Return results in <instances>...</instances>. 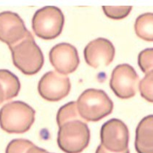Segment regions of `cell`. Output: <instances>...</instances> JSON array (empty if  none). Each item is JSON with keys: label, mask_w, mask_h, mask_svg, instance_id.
<instances>
[{"label": "cell", "mask_w": 153, "mask_h": 153, "mask_svg": "<svg viewBox=\"0 0 153 153\" xmlns=\"http://www.w3.org/2000/svg\"><path fill=\"white\" fill-rule=\"evenodd\" d=\"M57 144L65 153H81L89 146L90 130L78 111L76 102H70L57 113Z\"/></svg>", "instance_id": "cell-1"}, {"label": "cell", "mask_w": 153, "mask_h": 153, "mask_svg": "<svg viewBox=\"0 0 153 153\" xmlns=\"http://www.w3.org/2000/svg\"><path fill=\"white\" fill-rule=\"evenodd\" d=\"M35 115V110L24 102H10L0 110V127L8 134L25 133L34 123Z\"/></svg>", "instance_id": "cell-2"}, {"label": "cell", "mask_w": 153, "mask_h": 153, "mask_svg": "<svg viewBox=\"0 0 153 153\" xmlns=\"http://www.w3.org/2000/svg\"><path fill=\"white\" fill-rule=\"evenodd\" d=\"M9 48L13 65L23 74L35 75L43 67L44 54L30 32L21 42Z\"/></svg>", "instance_id": "cell-3"}, {"label": "cell", "mask_w": 153, "mask_h": 153, "mask_svg": "<svg viewBox=\"0 0 153 153\" xmlns=\"http://www.w3.org/2000/svg\"><path fill=\"white\" fill-rule=\"evenodd\" d=\"M76 104L81 118L90 122H97L108 116L114 107L113 101L103 90L95 89L85 90Z\"/></svg>", "instance_id": "cell-4"}, {"label": "cell", "mask_w": 153, "mask_h": 153, "mask_svg": "<svg viewBox=\"0 0 153 153\" xmlns=\"http://www.w3.org/2000/svg\"><path fill=\"white\" fill-rule=\"evenodd\" d=\"M65 17L59 8L46 6L35 13L32 18V28L39 38L52 40L62 33Z\"/></svg>", "instance_id": "cell-5"}, {"label": "cell", "mask_w": 153, "mask_h": 153, "mask_svg": "<svg viewBox=\"0 0 153 153\" xmlns=\"http://www.w3.org/2000/svg\"><path fill=\"white\" fill-rule=\"evenodd\" d=\"M101 144L107 150L120 153L128 149L129 131L127 126L117 118L105 122L100 129Z\"/></svg>", "instance_id": "cell-6"}, {"label": "cell", "mask_w": 153, "mask_h": 153, "mask_svg": "<svg viewBox=\"0 0 153 153\" xmlns=\"http://www.w3.org/2000/svg\"><path fill=\"white\" fill-rule=\"evenodd\" d=\"M139 80L138 74L131 65H118L112 72L110 89L120 99H130L137 94Z\"/></svg>", "instance_id": "cell-7"}, {"label": "cell", "mask_w": 153, "mask_h": 153, "mask_svg": "<svg viewBox=\"0 0 153 153\" xmlns=\"http://www.w3.org/2000/svg\"><path fill=\"white\" fill-rule=\"evenodd\" d=\"M71 88L69 78L57 71L46 73L38 84L40 96L49 102H58L64 99L69 94Z\"/></svg>", "instance_id": "cell-8"}, {"label": "cell", "mask_w": 153, "mask_h": 153, "mask_svg": "<svg viewBox=\"0 0 153 153\" xmlns=\"http://www.w3.org/2000/svg\"><path fill=\"white\" fill-rule=\"evenodd\" d=\"M30 31L17 13L5 11L0 13V41L12 47L25 39Z\"/></svg>", "instance_id": "cell-9"}, {"label": "cell", "mask_w": 153, "mask_h": 153, "mask_svg": "<svg viewBox=\"0 0 153 153\" xmlns=\"http://www.w3.org/2000/svg\"><path fill=\"white\" fill-rule=\"evenodd\" d=\"M50 60L57 73L68 75L75 72L79 67L80 59L74 46L68 43H60L51 49Z\"/></svg>", "instance_id": "cell-10"}, {"label": "cell", "mask_w": 153, "mask_h": 153, "mask_svg": "<svg viewBox=\"0 0 153 153\" xmlns=\"http://www.w3.org/2000/svg\"><path fill=\"white\" fill-rule=\"evenodd\" d=\"M115 54L113 43L104 38L90 42L84 50L85 61L88 65L94 68L108 66L113 61Z\"/></svg>", "instance_id": "cell-11"}, {"label": "cell", "mask_w": 153, "mask_h": 153, "mask_svg": "<svg viewBox=\"0 0 153 153\" xmlns=\"http://www.w3.org/2000/svg\"><path fill=\"white\" fill-rule=\"evenodd\" d=\"M135 149L137 153H153V115L144 117L137 126Z\"/></svg>", "instance_id": "cell-12"}, {"label": "cell", "mask_w": 153, "mask_h": 153, "mask_svg": "<svg viewBox=\"0 0 153 153\" xmlns=\"http://www.w3.org/2000/svg\"><path fill=\"white\" fill-rule=\"evenodd\" d=\"M20 82L14 74L6 69H0V105L16 97L20 92Z\"/></svg>", "instance_id": "cell-13"}, {"label": "cell", "mask_w": 153, "mask_h": 153, "mask_svg": "<svg viewBox=\"0 0 153 153\" xmlns=\"http://www.w3.org/2000/svg\"><path fill=\"white\" fill-rule=\"evenodd\" d=\"M134 30L141 39L153 42V13H147L139 15L135 21Z\"/></svg>", "instance_id": "cell-14"}, {"label": "cell", "mask_w": 153, "mask_h": 153, "mask_svg": "<svg viewBox=\"0 0 153 153\" xmlns=\"http://www.w3.org/2000/svg\"><path fill=\"white\" fill-rule=\"evenodd\" d=\"M45 149L35 145L30 141L25 139H15L7 146L5 153H46Z\"/></svg>", "instance_id": "cell-15"}, {"label": "cell", "mask_w": 153, "mask_h": 153, "mask_svg": "<svg viewBox=\"0 0 153 153\" xmlns=\"http://www.w3.org/2000/svg\"><path fill=\"white\" fill-rule=\"evenodd\" d=\"M141 96L149 102L153 103V71L145 74L139 84Z\"/></svg>", "instance_id": "cell-16"}, {"label": "cell", "mask_w": 153, "mask_h": 153, "mask_svg": "<svg viewBox=\"0 0 153 153\" xmlns=\"http://www.w3.org/2000/svg\"><path fill=\"white\" fill-rule=\"evenodd\" d=\"M104 13L109 18L113 20H122L130 14L131 6H103Z\"/></svg>", "instance_id": "cell-17"}, {"label": "cell", "mask_w": 153, "mask_h": 153, "mask_svg": "<svg viewBox=\"0 0 153 153\" xmlns=\"http://www.w3.org/2000/svg\"><path fill=\"white\" fill-rule=\"evenodd\" d=\"M138 65L144 74L153 71V48L142 50L138 55Z\"/></svg>", "instance_id": "cell-18"}, {"label": "cell", "mask_w": 153, "mask_h": 153, "mask_svg": "<svg viewBox=\"0 0 153 153\" xmlns=\"http://www.w3.org/2000/svg\"><path fill=\"white\" fill-rule=\"evenodd\" d=\"M95 153H114V152H110V151L107 150V149H105L101 144H100V145L97 147V148L96 152ZM120 153H130V151H129V149H126V151H124V152H120Z\"/></svg>", "instance_id": "cell-19"}, {"label": "cell", "mask_w": 153, "mask_h": 153, "mask_svg": "<svg viewBox=\"0 0 153 153\" xmlns=\"http://www.w3.org/2000/svg\"><path fill=\"white\" fill-rule=\"evenodd\" d=\"M46 153H50V152H46Z\"/></svg>", "instance_id": "cell-20"}]
</instances>
